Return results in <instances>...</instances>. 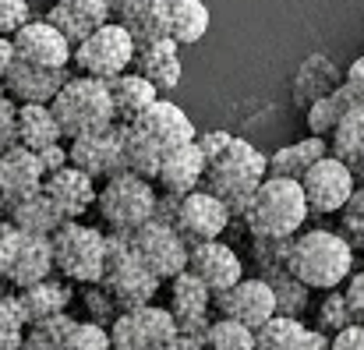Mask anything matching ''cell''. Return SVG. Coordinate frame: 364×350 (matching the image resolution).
Here are the masks:
<instances>
[{
  "label": "cell",
  "instance_id": "cell-1",
  "mask_svg": "<svg viewBox=\"0 0 364 350\" xmlns=\"http://www.w3.org/2000/svg\"><path fill=\"white\" fill-rule=\"evenodd\" d=\"M287 265L311 290H336L354 276V244L333 230L294 233Z\"/></svg>",
  "mask_w": 364,
  "mask_h": 350
},
{
  "label": "cell",
  "instance_id": "cell-2",
  "mask_svg": "<svg viewBox=\"0 0 364 350\" xmlns=\"http://www.w3.org/2000/svg\"><path fill=\"white\" fill-rule=\"evenodd\" d=\"M265 177H269V156H262V149H255L247 138H234L230 152L205 166L202 188L213 191L234 213V220H244V213Z\"/></svg>",
  "mask_w": 364,
  "mask_h": 350
},
{
  "label": "cell",
  "instance_id": "cell-3",
  "mask_svg": "<svg viewBox=\"0 0 364 350\" xmlns=\"http://www.w3.org/2000/svg\"><path fill=\"white\" fill-rule=\"evenodd\" d=\"M308 216H311V206L301 181L265 177L244 213V227L251 237H294L301 233Z\"/></svg>",
  "mask_w": 364,
  "mask_h": 350
},
{
  "label": "cell",
  "instance_id": "cell-4",
  "mask_svg": "<svg viewBox=\"0 0 364 350\" xmlns=\"http://www.w3.org/2000/svg\"><path fill=\"white\" fill-rule=\"evenodd\" d=\"M53 114L60 120L64 138H82V134H100L117 124L110 82L92 78V75H75L64 82V89L53 96Z\"/></svg>",
  "mask_w": 364,
  "mask_h": 350
},
{
  "label": "cell",
  "instance_id": "cell-5",
  "mask_svg": "<svg viewBox=\"0 0 364 350\" xmlns=\"http://www.w3.org/2000/svg\"><path fill=\"white\" fill-rule=\"evenodd\" d=\"M159 276L141 262V255L131 244V233H107V272H103V287L117 297L121 312H134L152 304V297L159 294Z\"/></svg>",
  "mask_w": 364,
  "mask_h": 350
},
{
  "label": "cell",
  "instance_id": "cell-6",
  "mask_svg": "<svg viewBox=\"0 0 364 350\" xmlns=\"http://www.w3.org/2000/svg\"><path fill=\"white\" fill-rule=\"evenodd\" d=\"M156 202H159V191L152 188L149 177H138L131 170H121L117 177H110L103 188H100V216L110 230L121 233H134L138 227H145L152 216H156Z\"/></svg>",
  "mask_w": 364,
  "mask_h": 350
},
{
  "label": "cell",
  "instance_id": "cell-7",
  "mask_svg": "<svg viewBox=\"0 0 364 350\" xmlns=\"http://www.w3.org/2000/svg\"><path fill=\"white\" fill-rule=\"evenodd\" d=\"M57 272L71 283H103L107 272V233L85 227L82 220H68L53 233Z\"/></svg>",
  "mask_w": 364,
  "mask_h": 350
},
{
  "label": "cell",
  "instance_id": "cell-8",
  "mask_svg": "<svg viewBox=\"0 0 364 350\" xmlns=\"http://www.w3.org/2000/svg\"><path fill=\"white\" fill-rule=\"evenodd\" d=\"M134 57H138V39L124 28L121 21H107L85 43L75 46V60L71 64L82 75L114 82V78H121L127 68H134Z\"/></svg>",
  "mask_w": 364,
  "mask_h": 350
},
{
  "label": "cell",
  "instance_id": "cell-9",
  "mask_svg": "<svg viewBox=\"0 0 364 350\" xmlns=\"http://www.w3.org/2000/svg\"><path fill=\"white\" fill-rule=\"evenodd\" d=\"M131 244L141 255V262L163 283L173 280V276H181L188 269V262H191V244L181 237V230L170 220H159V216H152L145 227H138V230L131 233Z\"/></svg>",
  "mask_w": 364,
  "mask_h": 350
},
{
  "label": "cell",
  "instance_id": "cell-10",
  "mask_svg": "<svg viewBox=\"0 0 364 350\" xmlns=\"http://www.w3.org/2000/svg\"><path fill=\"white\" fill-rule=\"evenodd\" d=\"M358 174H354V166L350 163H343L340 156H322L304 177H301V188H304V195H308V206H311V213H318V216H329V213H340L347 202H350V195L358 191Z\"/></svg>",
  "mask_w": 364,
  "mask_h": 350
},
{
  "label": "cell",
  "instance_id": "cell-11",
  "mask_svg": "<svg viewBox=\"0 0 364 350\" xmlns=\"http://www.w3.org/2000/svg\"><path fill=\"white\" fill-rule=\"evenodd\" d=\"M213 308L227 319H237L251 329H262L272 315H279V301H276V290L265 276H244L241 283H234L230 290H220L213 294Z\"/></svg>",
  "mask_w": 364,
  "mask_h": 350
},
{
  "label": "cell",
  "instance_id": "cell-12",
  "mask_svg": "<svg viewBox=\"0 0 364 350\" xmlns=\"http://www.w3.org/2000/svg\"><path fill=\"white\" fill-rule=\"evenodd\" d=\"M230 220H234V213H230L213 191L198 188V191H191V195H184V198L177 202L173 227L195 248V244H202V240H220V233L230 227Z\"/></svg>",
  "mask_w": 364,
  "mask_h": 350
},
{
  "label": "cell",
  "instance_id": "cell-13",
  "mask_svg": "<svg viewBox=\"0 0 364 350\" xmlns=\"http://www.w3.org/2000/svg\"><path fill=\"white\" fill-rule=\"evenodd\" d=\"M43 184H46V170L32 149L11 145L7 152H0V209L4 213H11L25 198L39 195Z\"/></svg>",
  "mask_w": 364,
  "mask_h": 350
},
{
  "label": "cell",
  "instance_id": "cell-14",
  "mask_svg": "<svg viewBox=\"0 0 364 350\" xmlns=\"http://www.w3.org/2000/svg\"><path fill=\"white\" fill-rule=\"evenodd\" d=\"M209 308H213V290L191 269H184L181 276L170 280V312H173L181 333L205 340L209 336V326H213Z\"/></svg>",
  "mask_w": 364,
  "mask_h": 350
},
{
  "label": "cell",
  "instance_id": "cell-15",
  "mask_svg": "<svg viewBox=\"0 0 364 350\" xmlns=\"http://www.w3.org/2000/svg\"><path fill=\"white\" fill-rule=\"evenodd\" d=\"M14 50L21 60L28 64H39V68H53V71H64L71 60H75V46L71 39L53 25V21H28L25 28H18L14 36Z\"/></svg>",
  "mask_w": 364,
  "mask_h": 350
},
{
  "label": "cell",
  "instance_id": "cell-16",
  "mask_svg": "<svg viewBox=\"0 0 364 350\" xmlns=\"http://www.w3.org/2000/svg\"><path fill=\"white\" fill-rule=\"evenodd\" d=\"M71 149V163L78 170H85L89 177H117L124 170V152H121V120L110 127V131H100V134H82V138H71L68 142Z\"/></svg>",
  "mask_w": 364,
  "mask_h": 350
},
{
  "label": "cell",
  "instance_id": "cell-17",
  "mask_svg": "<svg viewBox=\"0 0 364 350\" xmlns=\"http://www.w3.org/2000/svg\"><path fill=\"white\" fill-rule=\"evenodd\" d=\"M188 269H191L198 280H205V287H209L213 294L230 290L234 283L244 280V262L237 258V251H234L230 244H223V240H202V244H195Z\"/></svg>",
  "mask_w": 364,
  "mask_h": 350
},
{
  "label": "cell",
  "instance_id": "cell-18",
  "mask_svg": "<svg viewBox=\"0 0 364 350\" xmlns=\"http://www.w3.org/2000/svg\"><path fill=\"white\" fill-rule=\"evenodd\" d=\"M64 82H68L64 71L39 68V64H28V60L14 57V64L4 75V92L14 103H53V96L64 89Z\"/></svg>",
  "mask_w": 364,
  "mask_h": 350
},
{
  "label": "cell",
  "instance_id": "cell-19",
  "mask_svg": "<svg viewBox=\"0 0 364 350\" xmlns=\"http://www.w3.org/2000/svg\"><path fill=\"white\" fill-rule=\"evenodd\" d=\"M43 191L60 206L64 220H82V216L100 202L96 177H89L85 170H78L75 163H68V166H64V170H57V174H46Z\"/></svg>",
  "mask_w": 364,
  "mask_h": 350
},
{
  "label": "cell",
  "instance_id": "cell-20",
  "mask_svg": "<svg viewBox=\"0 0 364 350\" xmlns=\"http://www.w3.org/2000/svg\"><path fill=\"white\" fill-rule=\"evenodd\" d=\"M110 14H114V0H57L46 11V21H53L71 39V46H78L96 28H103Z\"/></svg>",
  "mask_w": 364,
  "mask_h": 350
},
{
  "label": "cell",
  "instance_id": "cell-21",
  "mask_svg": "<svg viewBox=\"0 0 364 350\" xmlns=\"http://www.w3.org/2000/svg\"><path fill=\"white\" fill-rule=\"evenodd\" d=\"M255 350H333V336L318 326L308 329L294 315H272L262 329H255Z\"/></svg>",
  "mask_w": 364,
  "mask_h": 350
},
{
  "label": "cell",
  "instance_id": "cell-22",
  "mask_svg": "<svg viewBox=\"0 0 364 350\" xmlns=\"http://www.w3.org/2000/svg\"><path fill=\"white\" fill-rule=\"evenodd\" d=\"M205 166H209V163H205L198 142L181 145V149H170L166 159H163V166H159L156 184H159V191L184 198V195H191V191L202 188V181H205Z\"/></svg>",
  "mask_w": 364,
  "mask_h": 350
},
{
  "label": "cell",
  "instance_id": "cell-23",
  "mask_svg": "<svg viewBox=\"0 0 364 350\" xmlns=\"http://www.w3.org/2000/svg\"><path fill=\"white\" fill-rule=\"evenodd\" d=\"M57 269V258H53V237H43V233H21V248L14 255V265L7 269V283L14 290H25L39 280H50Z\"/></svg>",
  "mask_w": 364,
  "mask_h": 350
},
{
  "label": "cell",
  "instance_id": "cell-24",
  "mask_svg": "<svg viewBox=\"0 0 364 350\" xmlns=\"http://www.w3.org/2000/svg\"><path fill=\"white\" fill-rule=\"evenodd\" d=\"M131 124H141L149 134H156V138L166 145V152L198 142V131H195L191 117L184 114L177 103H170V100H156L145 114L138 117V120H131Z\"/></svg>",
  "mask_w": 364,
  "mask_h": 350
},
{
  "label": "cell",
  "instance_id": "cell-25",
  "mask_svg": "<svg viewBox=\"0 0 364 350\" xmlns=\"http://www.w3.org/2000/svg\"><path fill=\"white\" fill-rule=\"evenodd\" d=\"M177 39L173 36H163L156 43H141L138 46V57H134V71L145 75L159 92H170L177 82H181V53H177Z\"/></svg>",
  "mask_w": 364,
  "mask_h": 350
},
{
  "label": "cell",
  "instance_id": "cell-26",
  "mask_svg": "<svg viewBox=\"0 0 364 350\" xmlns=\"http://www.w3.org/2000/svg\"><path fill=\"white\" fill-rule=\"evenodd\" d=\"M121 152H124V170H131L138 177H149V181L159 177V166L166 159V145L156 134H149L141 124H124V120H121Z\"/></svg>",
  "mask_w": 364,
  "mask_h": 350
},
{
  "label": "cell",
  "instance_id": "cell-27",
  "mask_svg": "<svg viewBox=\"0 0 364 350\" xmlns=\"http://www.w3.org/2000/svg\"><path fill=\"white\" fill-rule=\"evenodd\" d=\"M340 85H343V75H340V68H336L329 57H322V53H311V57L301 64V71L294 75V103L308 110L311 103H318V100L333 96Z\"/></svg>",
  "mask_w": 364,
  "mask_h": 350
},
{
  "label": "cell",
  "instance_id": "cell-28",
  "mask_svg": "<svg viewBox=\"0 0 364 350\" xmlns=\"http://www.w3.org/2000/svg\"><path fill=\"white\" fill-rule=\"evenodd\" d=\"M117 14H121L117 21L138 39V46L170 36V14L163 0H121Z\"/></svg>",
  "mask_w": 364,
  "mask_h": 350
},
{
  "label": "cell",
  "instance_id": "cell-29",
  "mask_svg": "<svg viewBox=\"0 0 364 350\" xmlns=\"http://www.w3.org/2000/svg\"><path fill=\"white\" fill-rule=\"evenodd\" d=\"M329 152L333 149H329V142L322 134H308V138H301L294 145H283V149H276L269 156V177H294V181H301Z\"/></svg>",
  "mask_w": 364,
  "mask_h": 350
},
{
  "label": "cell",
  "instance_id": "cell-30",
  "mask_svg": "<svg viewBox=\"0 0 364 350\" xmlns=\"http://www.w3.org/2000/svg\"><path fill=\"white\" fill-rule=\"evenodd\" d=\"M53 142H64L60 120L50 103H18V145L39 152Z\"/></svg>",
  "mask_w": 364,
  "mask_h": 350
},
{
  "label": "cell",
  "instance_id": "cell-31",
  "mask_svg": "<svg viewBox=\"0 0 364 350\" xmlns=\"http://www.w3.org/2000/svg\"><path fill=\"white\" fill-rule=\"evenodd\" d=\"M110 96H114L117 120L131 124V120H138V117L159 100V89H156L145 75H138V71H124L121 78L110 82Z\"/></svg>",
  "mask_w": 364,
  "mask_h": 350
},
{
  "label": "cell",
  "instance_id": "cell-32",
  "mask_svg": "<svg viewBox=\"0 0 364 350\" xmlns=\"http://www.w3.org/2000/svg\"><path fill=\"white\" fill-rule=\"evenodd\" d=\"M68 283H71V280H68ZM68 283L50 276V280H39V283L18 290V297H21V304H25V315H28V326L68 312V304H71V287H68Z\"/></svg>",
  "mask_w": 364,
  "mask_h": 350
},
{
  "label": "cell",
  "instance_id": "cell-33",
  "mask_svg": "<svg viewBox=\"0 0 364 350\" xmlns=\"http://www.w3.org/2000/svg\"><path fill=\"white\" fill-rule=\"evenodd\" d=\"M7 220L21 233H43V237H53V233L68 223L64 213H60V206H57L46 191H39V195L25 198L21 206H14V209L7 213Z\"/></svg>",
  "mask_w": 364,
  "mask_h": 350
},
{
  "label": "cell",
  "instance_id": "cell-34",
  "mask_svg": "<svg viewBox=\"0 0 364 350\" xmlns=\"http://www.w3.org/2000/svg\"><path fill=\"white\" fill-rule=\"evenodd\" d=\"M163 4H166V14H170V36L181 46H191L209 32L213 18H209L205 0H163Z\"/></svg>",
  "mask_w": 364,
  "mask_h": 350
},
{
  "label": "cell",
  "instance_id": "cell-35",
  "mask_svg": "<svg viewBox=\"0 0 364 350\" xmlns=\"http://www.w3.org/2000/svg\"><path fill=\"white\" fill-rule=\"evenodd\" d=\"M358 103H361V100H358V92L343 82L333 96H326V100H318V103H311V107L304 110V117H308V131H311V134L329 138V134L336 131V124L350 114Z\"/></svg>",
  "mask_w": 364,
  "mask_h": 350
},
{
  "label": "cell",
  "instance_id": "cell-36",
  "mask_svg": "<svg viewBox=\"0 0 364 350\" xmlns=\"http://www.w3.org/2000/svg\"><path fill=\"white\" fill-rule=\"evenodd\" d=\"M329 149H333V156H340L354 170L364 163V103H358L336 124V131L329 134Z\"/></svg>",
  "mask_w": 364,
  "mask_h": 350
},
{
  "label": "cell",
  "instance_id": "cell-37",
  "mask_svg": "<svg viewBox=\"0 0 364 350\" xmlns=\"http://www.w3.org/2000/svg\"><path fill=\"white\" fill-rule=\"evenodd\" d=\"M75 322L78 319H71L68 312L53 315V319H43V322H32L28 333H25V347L21 350H64V340L75 329Z\"/></svg>",
  "mask_w": 364,
  "mask_h": 350
},
{
  "label": "cell",
  "instance_id": "cell-38",
  "mask_svg": "<svg viewBox=\"0 0 364 350\" xmlns=\"http://www.w3.org/2000/svg\"><path fill=\"white\" fill-rule=\"evenodd\" d=\"M205 350H255V329L237 322V319L220 315V319L209 326Z\"/></svg>",
  "mask_w": 364,
  "mask_h": 350
},
{
  "label": "cell",
  "instance_id": "cell-39",
  "mask_svg": "<svg viewBox=\"0 0 364 350\" xmlns=\"http://www.w3.org/2000/svg\"><path fill=\"white\" fill-rule=\"evenodd\" d=\"M110 340L114 350H152V340L145 333V322L138 312H121L117 322L110 326Z\"/></svg>",
  "mask_w": 364,
  "mask_h": 350
},
{
  "label": "cell",
  "instance_id": "cell-40",
  "mask_svg": "<svg viewBox=\"0 0 364 350\" xmlns=\"http://www.w3.org/2000/svg\"><path fill=\"white\" fill-rule=\"evenodd\" d=\"M347 326H354V315H350V304H347V294L343 290H329L326 301L318 304V329L336 336L343 333Z\"/></svg>",
  "mask_w": 364,
  "mask_h": 350
},
{
  "label": "cell",
  "instance_id": "cell-41",
  "mask_svg": "<svg viewBox=\"0 0 364 350\" xmlns=\"http://www.w3.org/2000/svg\"><path fill=\"white\" fill-rule=\"evenodd\" d=\"M82 304L89 308V315H92V322H100V326H114L117 322V315H121V304H117V297L103 287V283H85V294H82Z\"/></svg>",
  "mask_w": 364,
  "mask_h": 350
},
{
  "label": "cell",
  "instance_id": "cell-42",
  "mask_svg": "<svg viewBox=\"0 0 364 350\" xmlns=\"http://www.w3.org/2000/svg\"><path fill=\"white\" fill-rule=\"evenodd\" d=\"M340 233L354 244V251H364V184H358L350 202L340 209Z\"/></svg>",
  "mask_w": 364,
  "mask_h": 350
},
{
  "label": "cell",
  "instance_id": "cell-43",
  "mask_svg": "<svg viewBox=\"0 0 364 350\" xmlns=\"http://www.w3.org/2000/svg\"><path fill=\"white\" fill-rule=\"evenodd\" d=\"M64 350H114L110 329L100 322H75V329L68 333Z\"/></svg>",
  "mask_w": 364,
  "mask_h": 350
},
{
  "label": "cell",
  "instance_id": "cell-44",
  "mask_svg": "<svg viewBox=\"0 0 364 350\" xmlns=\"http://www.w3.org/2000/svg\"><path fill=\"white\" fill-rule=\"evenodd\" d=\"M28 21H32L28 0H0V28H4V36H14Z\"/></svg>",
  "mask_w": 364,
  "mask_h": 350
},
{
  "label": "cell",
  "instance_id": "cell-45",
  "mask_svg": "<svg viewBox=\"0 0 364 350\" xmlns=\"http://www.w3.org/2000/svg\"><path fill=\"white\" fill-rule=\"evenodd\" d=\"M18 145V103L11 96H0V152Z\"/></svg>",
  "mask_w": 364,
  "mask_h": 350
},
{
  "label": "cell",
  "instance_id": "cell-46",
  "mask_svg": "<svg viewBox=\"0 0 364 350\" xmlns=\"http://www.w3.org/2000/svg\"><path fill=\"white\" fill-rule=\"evenodd\" d=\"M21 248V230L11 220H0V280L7 276V269L14 265V255Z\"/></svg>",
  "mask_w": 364,
  "mask_h": 350
},
{
  "label": "cell",
  "instance_id": "cell-47",
  "mask_svg": "<svg viewBox=\"0 0 364 350\" xmlns=\"http://www.w3.org/2000/svg\"><path fill=\"white\" fill-rule=\"evenodd\" d=\"M234 138L237 134H230V131H205V134H198V149H202L205 163H216L220 156H227L230 145H234Z\"/></svg>",
  "mask_w": 364,
  "mask_h": 350
},
{
  "label": "cell",
  "instance_id": "cell-48",
  "mask_svg": "<svg viewBox=\"0 0 364 350\" xmlns=\"http://www.w3.org/2000/svg\"><path fill=\"white\" fill-rule=\"evenodd\" d=\"M36 156H39V163H43V170H46V174H57V170H64V166L71 163V149H68L64 142H53V145L39 149Z\"/></svg>",
  "mask_w": 364,
  "mask_h": 350
},
{
  "label": "cell",
  "instance_id": "cell-49",
  "mask_svg": "<svg viewBox=\"0 0 364 350\" xmlns=\"http://www.w3.org/2000/svg\"><path fill=\"white\" fill-rule=\"evenodd\" d=\"M347 304H350V315H354V322H361L364 326V272H354L350 280H347Z\"/></svg>",
  "mask_w": 364,
  "mask_h": 350
},
{
  "label": "cell",
  "instance_id": "cell-50",
  "mask_svg": "<svg viewBox=\"0 0 364 350\" xmlns=\"http://www.w3.org/2000/svg\"><path fill=\"white\" fill-rule=\"evenodd\" d=\"M333 350H364V326L361 322H354V326H347L343 333H336V336H333Z\"/></svg>",
  "mask_w": 364,
  "mask_h": 350
},
{
  "label": "cell",
  "instance_id": "cell-51",
  "mask_svg": "<svg viewBox=\"0 0 364 350\" xmlns=\"http://www.w3.org/2000/svg\"><path fill=\"white\" fill-rule=\"evenodd\" d=\"M25 333L28 329H18V326L0 322V350H21L25 347Z\"/></svg>",
  "mask_w": 364,
  "mask_h": 350
},
{
  "label": "cell",
  "instance_id": "cell-52",
  "mask_svg": "<svg viewBox=\"0 0 364 350\" xmlns=\"http://www.w3.org/2000/svg\"><path fill=\"white\" fill-rule=\"evenodd\" d=\"M343 82H347V85H350V89L358 92V100L364 103V53L358 57V60H354V64H350V68H347Z\"/></svg>",
  "mask_w": 364,
  "mask_h": 350
},
{
  "label": "cell",
  "instance_id": "cell-53",
  "mask_svg": "<svg viewBox=\"0 0 364 350\" xmlns=\"http://www.w3.org/2000/svg\"><path fill=\"white\" fill-rule=\"evenodd\" d=\"M159 350H205V340H198V336H188V333H177L166 347Z\"/></svg>",
  "mask_w": 364,
  "mask_h": 350
},
{
  "label": "cell",
  "instance_id": "cell-54",
  "mask_svg": "<svg viewBox=\"0 0 364 350\" xmlns=\"http://www.w3.org/2000/svg\"><path fill=\"white\" fill-rule=\"evenodd\" d=\"M354 174H358V181H361V184H364V163H361V166H358V170H354Z\"/></svg>",
  "mask_w": 364,
  "mask_h": 350
},
{
  "label": "cell",
  "instance_id": "cell-55",
  "mask_svg": "<svg viewBox=\"0 0 364 350\" xmlns=\"http://www.w3.org/2000/svg\"><path fill=\"white\" fill-rule=\"evenodd\" d=\"M0 96H7V92H4V78H0Z\"/></svg>",
  "mask_w": 364,
  "mask_h": 350
},
{
  "label": "cell",
  "instance_id": "cell-56",
  "mask_svg": "<svg viewBox=\"0 0 364 350\" xmlns=\"http://www.w3.org/2000/svg\"><path fill=\"white\" fill-rule=\"evenodd\" d=\"M0 39H4V28H0Z\"/></svg>",
  "mask_w": 364,
  "mask_h": 350
}]
</instances>
